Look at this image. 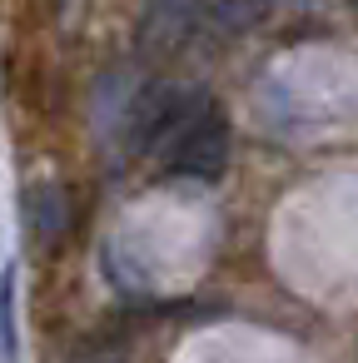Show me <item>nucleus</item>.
<instances>
[{"mask_svg":"<svg viewBox=\"0 0 358 363\" xmlns=\"http://www.w3.org/2000/svg\"><path fill=\"white\" fill-rule=\"evenodd\" d=\"M26 214H30V229L40 244H55L60 229H65V204H60V189L55 184H35L26 194Z\"/></svg>","mask_w":358,"mask_h":363,"instance_id":"7ed1b4c3","label":"nucleus"},{"mask_svg":"<svg viewBox=\"0 0 358 363\" xmlns=\"http://www.w3.org/2000/svg\"><path fill=\"white\" fill-rule=\"evenodd\" d=\"M229 164V125L224 115L209 105L169 150H164V169L169 174H189V179H219Z\"/></svg>","mask_w":358,"mask_h":363,"instance_id":"f257e3e1","label":"nucleus"},{"mask_svg":"<svg viewBox=\"0 0 358 363\" xmlns=\"http://www.w3.org/2000/svg\"><path fill=\"white\" fill-rule=\"evenodd\" d=\"M16 294H21V269H0V363H21V323H16Z\"/></svg>","mask_w":358,"mask_h":363,"instance_id":"f03ea898","label":"nucleus"}]
</instances>
